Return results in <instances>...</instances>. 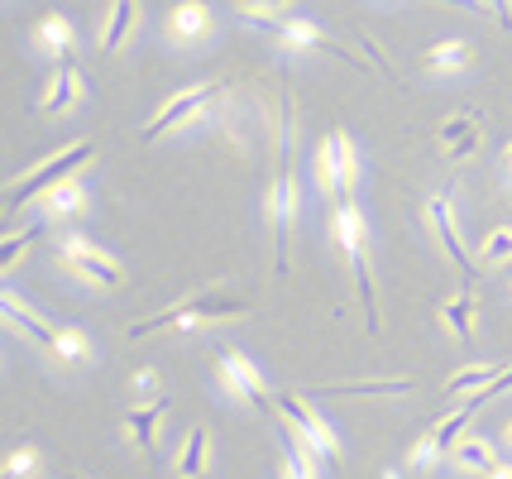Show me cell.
Returning <instances> with one entry per match:
<instances>
[{
	"mask_svg": "<svg viewBox=\"0 0 512 479\" xmlns=\"http://www.w3.org/2000/svg\"><path fill=\"white\" fill-rule=\"evenodd\" d=\"M53 355L63 360V365H91V341L82 331H72V326H58V345H53Z\"/></svg>",
	"mask_w": 512,
	"mask_h": 479,
	"instance_id": "cell-28",
	"label": "cell"
},
{
	"mask_svg": "<svg viewBox=\"0 0 512 479\" xmlns=\"http://www.w3.org/2000/svg\"><path fill=\"white\" fill-rule=\"evenodd\" d=\"M283 446H288V460H283L288 479H321V465H326V460H321V451H316L292 422H283Z\"/></svg>",
	"mask_w": 512,
	"mask_h": 479,
	"instance_id": "cell-17",
	"label": "cell"
},
{
	"mask_svg": "<svg viewBox=\"0 0 512 479\" xmlns=\"http://www.w3.org/2000/svg\"><path fill=\"white\" fill-rule=\"evenodd\" d=\"M249 302L245 293H230V288H211V293H197V297H182L173 307L154 312L149 321H134L130 336L144 341V336H158V331H197V326H211V321H235V317H249Z\"/></svg>",
	"mask_w": 512,
	"mask_h": 479,
	"instance_id": "cell-3",
	"label": "cell"
},
{
	"mask_svg": "<svg viewBox=\"0 0 512 479\" xmlns=\"http://www.w3.org/2000/svg\"><path fill=\"white\" fill-rule=\"evenodd\" d=\"M331 240L335 250L350 259V274H355V293L364 302V331L379 336V288H374V259H369V221H364V206L359 202H335L331 211Z\"/></svg>",
	"mask_w": 512,
	"mask_h": 479,
	"instance_id": "cell-2",
	"label": "cell"
},
{
	"mask_svg": "<svg viewBox=\"0 0 512 479\" xmlns=\"http://www.w3.org/2000/svg\"><path fill=\"white\" fill-rule=\"evenodd\" d=\"M302 216V187H297V159H292V130L288 120L278 125V163H273V183L264 187V221L273 230V274H288L292 230Z\"/></svg>",
	"mask_w": 512,
	"mask_h": 479,
	"instance_id": "cell-1",
	"label": "cell"
},
{
	"mask_svg": "<svg viewBox=\"0 0 512 479\" xmlns=\"http://www.w3.org/2000/svg\"><path fill=\"white\" fill-rule=\"evenodd\" d=\"M436 144H441V154L455 163H465L479 154V144H484V130H479V120L474 115H446L441 120V130H436Z\"/></svg>",
	"mask_w": 512,
	"mask_h": 479,
	"instance_id": "cell-12",
	"label": "cell"
},
{
	"mask_svg": "<svg viewBox=\"0 0 512 479\" xmlns=\"http://www.w3.org/2000/svg\"><path fill=\"white\" fill-rule=\"evenodd\" d=\"M77 101H82V68L67 58V63H58L53 77H48L44 96H39V111L44 115H67Z\"/></svg>",
	"mask_w": 512,
	"mask_h": 479,
	"instance_id": "cell-14",
	"label": "cell"
},
{
	"mask_svg": "<svg viewBox=\"0 0 512 479\" xmlns=\"http://www.w3.org/2000/svg\"><path fill=\"white\" fill-rule=\"evenodd\" d=\"M503 274H508V288H512V269H503Z\"/></svg>",
	"mask_w": 512,
	"mask_h": 479,
	"instance_id": "cell-38",
	"label": "cell"
},
{
	"mask_svg": "<svg viewBox=\"0 0 512 479\" xmlns=\"http://www.w3.org/2000/svg\"><path fill=\"white\" fill-rule=\"evenodd\" d=\"M58 259H63V264L82 278V283H91V288H120V283H125L120 259H115V254H106L101 245H91L87 235H72V230H67L63 240H58Z\"/></svg>",
	"mask_w": 512,
	"mask_h": 479,
	"instance_id": "cell-6",
	"label": "cell"
},
{
	"mask_svg": "<svg viewBox=\"0 0 512 479\" xmlns=\"http://www.w3.org/2000/svg\"><path fill=\"white\" fill-rule=\"evenodd\" d=\"M493 379H498L493 365H469V369H460V374H450L446 393H484V388H493Z\"/></svg>",
	"mask_w": 512,
	"mask_h": 479,
	"instance_id": "cell-29",
	"label": "cell"
},
{
	"mask_svg": "<svg viewBox=\"0 0 512 479\" xmlns=\"http://www.w3.org/2000/svg\"><path fill=\"white\" fill-rule=\"evenodd\" d=\"M479 269H512V226H493L479 240Z\"/></svg>",
	"mask_w": 512,
	"mask_h": 479,
	"instance_id": "cell-26",
	"label": "cell"
},
{
	"mask_svg": "<svg viewBox=\"0 0 512 479\" xmlns=\"http://www.w3.org/2000/svg\"><path fill=\"white\" fill-rule=\"evenodd\" d=\"M39 202H44V221H77V216H87V211H91L87 187L77 183V178H67V183L48 187Z\"/></svg>",
	"mask_w": 512,
	"mask_h": 479,
	"instance_id": "cell-15",
	"label": "cell"
},
{
	"mask_svg": "<svg viewBox=\"0 0 512 479\" xmlns=\"http://www.w3.org/2000/svg\"><path fill=\"white\" fill-rule=\"evenodd\" d=\"M39 235H44V221H34V226H20V230H10V235L0 240V274H5V278L15 274V264H20V254L29 250V245H34Z\"/></svg>",
	"mask_w": 512,
	"mask_h": 479,
	"instance_id": "cell-27",
	"label": "cell"
},
{
	"mask_svg": "<svg viewBox=\"0 0 512 479\" xmlns=\"http://www.w3.org/2000/svg\"><path fill=\"white\" fill-rule=\"evenodd\" d=\"M96 159V144L91 139H77V144H63V149H53L44 163H34L29 173H20V178H10L5 183V211H20L24 202H39L48 187L67 183L82 163Z\"/></svg>",
	"mask_w": 512,
	"mask_h": 479,
	"instance_id": "cell-4",
	"label": "cell"
},
{
	"mask_svg": "<svg viewBox=\"0 0 512 479\" xmlns=\"http://www.w3.org/2000/svg\"><path fill=\"white\" fill-rule=\"evenodd\" d=\"M503 441H508V446H512V422H508V427H503Z\"/></svg>",
	"mask_w": 512,
	"mask_h": 479,
	"instance_id": "cell-37",
	"label": "cell"
},
{
	"mask_svg": "<svg viewBox=\"0 0 512 479\" xmlns=\"http://www.w3.org/2000/svg\"><path fill=\"white\" fill-rule=\"evenodd\" d=\"M283 5H292V0H240V10H245L249 20H259V15L268 20V10H283Z\"/></svg>",
	"mask_w": 512,
	"mask_h": 479,
	"instance_id": "cell-33",
	"label": "cell"
},
{
	"mask_svg": "<svg viewBox=\"0 0 512 479\" xmlns=\"http://www.w3.org/2000/svg\"><path fill=\"white\" fill-rule=\"evenodd\" d=\"M450 460H455L460 470H469V475H484V479L503 465V460H498V451H493V441H484V436H465V441L455 446V456H450Z\"/></svg>",
	"mask_w": 512,
	"mask_h": 479,
	"instance_id": "cell-21",
	"label": "cell"
},
{
	"mask_svg": "<svg viewBox=\"0 0 512 479\" xmlns=\"http://www.w3.org/2000/svg\"><path fill=\"white\" fill-rule=\"evenodd\" d=\"M469 63H474V48L465 44V39H441V44L431 48V53H426V68L431 72H465Z\"/></svg>",
	"mask_w": 512,
	"mask_h": 479,
	"instance_id": "cell-25",
	"label": "cell"
},
{
	"mask_svg": "<svg viewBox=\"0 0 512 479\" xmlns=\"http://www.w3.org/2000/svg\"><path fill=\"white\" fill-rule=\"evenodd\" d=\"M216 369H221V384H225V393H235L240 403H249V408H278V398L268 393V384H264V369L249 360L245 350H221V360H216Z\"/></svg>",
	"mask_w": 512,
	"mask_h": 479,
	"instance_id": "cell-9",
	"label": "cell"
},
{
	"mask_svg": "<svg viewBox=\"0 0 512 479\" xmlns=\"http://www.w3.org/2000/svg\"><path fill=\"white\" fill-rule=\"evenodd\" d=\"M134 24H139V5H134V0H111L106 24H101V48H106V53L125 48L134 34Z\"/></svg>",
	"mask_w": 512,
	"mask_h": 479,
	"instance_id": "cell-19",
	"label": "cell"
},
{
	"mask_svg": "<svg viewBox=\"0 0 512 479\" xmlns=\"http://www.w3.org/2000/svg\"><path fill=\"white\" fill-rule=\"evenodd\" d=\"M278 412H283V422H292L297 432L312 441L326 465H331V460H340V436H335V427L312 408V403H307V398H302V393H278Z\"/></svg>",
	"mask_w": 512,
	"mask_h": 479,
	"instance_id": "cell-10",
	"label": "cell"
},
{
	"mask_svg": "<svg viewBox=\"0 0 512 479\" xmlns=\"http://www.w3.org/2000/svg\"><path fill=\"white\" fill-rule=\"evenodd\" d=\"M34 48L39 53H48V58H58V63H67L72 58V48H77V29H72V20L67 15H44V20L34 24Z\"/></svg>",
	"mask_w": 512,
	"mask_h": 479,
	"instance_id": "cell-16",
	"label": "cell"
},
{
	"mask_svg": "<svg viewBox=\"0 0 512 479\" xmlns=\"http://www.w3.org/2000/svg\"><path fill=\"white\" fill-rule=\"evenodd\" d=\"M441 326H446L455 341H469V336L479 331V302H474V293L446 297V302H441Z\"/></svg>",
	"mask_w": 512,
	"mask_h": 479,
	"instance_id": "cell-20",
	"label": "cell"
},
{
	"mask_svg": "<svg viewBox=\"0 0 512 479\" xmlns=\"http://www.w3.org/2000/svg\"><path fill=\"white\" fill-rule=\"evenodd\" d=\"M163 412H168V398H149L144 408H134L125 417L134 446H158V427H163Z\"/></svg>",
	"mask_w": 512,
	"mask_h": 479,
	"instance_id": "cell-22",
	"label": "cell"
},
{
	"mask_svg": "<svg viewBox=\"0 0 512 479\" xmlns=\"http://www.w3.org/2000/svg\"><path fill=\"white\" fill-rule=\"evenodd\" d=\"M221 96V87L216 82H197V87H182L178 96H168L163 106H158V115L144 125V139H163L173 135V130H182V125H197L201 115H206V106Z\"/></svg>",
	"mask_w": 512,
	"mask_h": 479,
	"instance_id": "cell-8",
	"label": "cell"
},
{
	"mask_svg": "<svg viewBox=\"0 0 512 479\" xmlns=\"http://www.w3.org/2000/svg\"><path fill=\"white\" fill-rule=\"evenodd\" d=\"M206 465H211V432H206V427H192L187 441H182V451H178V475L182 479H201L206 475Z\"/></svg>",
	"mask_w": 512,
	"mask_h": 479,
	"instance_id": "cell-23",
	"label": "cell"
},
{
	"mask_svg": "<svg viewBox=\"0 0 512 479\" xmlns=\"http://www.w3.org/2000/svg\"><path fill=\"white\" fill-rule=\"evenodd\" d=\"M484 5H498V10H503V0H484ZM503 24H512V15H508V10H503Z\"/></svg>",
	"mask_w": 512,
	"mask_h": 479,
	"instance_id": "cell-35",
	"label": "cell"
},
{
	"mask_svg": "<svg viewBox=\"0 0 512 479\" xmlns=\"http://www.w3.org/2000/svg\"><path fill=\"white\" fill-rule=\"evenodd\" d=\"M134 393H139V398H163V393H158V369H139V374H134Z\"/></svg>",
	"mask_w": 512,
	"mask_h": 479,
	"instance_id": "cell-32",
	"label": "cell"
},
{
	"mask_svg": "<svg viewBox=\"0 0 512 479\" xmlns=\"http://www.w3.org/2000/svg\"><path fill=\"white\" fill-rule=\"evenodd\" d=\"M0 307H5V321H10L15 331H24L29 341H34V345H44L48 355H53V345H58V326H53V321H44V312L24 307L15 288H5V297H0Z\"/></svg>",
	"mask_w": 512,
	"mask_h": 479,
	"instance_id": "cell-13",
	"label": "cell"
},
{
	"mask_svg": "<svg viewBox=\"0 0 512 479\" xmlns=\"http://www.w3.org/2000/svg\"><path fill=\"white\" fill-rule=\"evenodd\" d=\"M503 163H508V173H512V144H508V149H503Z\"/></svg>",
	"mask_w": 512,
	"mask_h": 479,
	"instance_id": "cell-36",
	"label": "cell"
},
{
	"mask_svg": "<svg viewBox=\"0 0 512 479\" xmlns=\"http://www.w3.org/2000/svg\"><path fill=\"white\" fill-rule=\"evenodd\" d=\"M489 479H512V465H498V470H493Z\"/></svg>",
	"mask_w": 512,
	"mask_h": 479,
	"instance_id": "cell-34",
	"label": "cell"
},
{
	"mask_svg": "<svg viewBox=\"0 0 512 479\" xmlns=\"http://www.w3.org/2000/svg\"><path fill=\"white\" fill-rule=\"evenodd\" d=\"M278 44H283V53H345V48L331 44L312 20H283L278 24ZM345 58H350V53H345Z\"/></svg>",
	"mask_w": 512,
	"mask_h": 479,
	"instance_id": "cell-18",
	"label": "cell"
},
{
	"mask_svg": "<svg viewBox=\"0 0 512 479\" xmlns=\"http://www.w3.org/2000/svg\"><path fill=\"white\" fill-rule=\"evenodd\" d=\"M316 187L326 202H359L355 187H359V149L355 139L345 130H331V135L316 144V159H312Z\"/></svg>",
	"mask_w": 512,
	"mask_h": 479,
	"instance_id": "cell-5",
	"label": "cell"
},
{
	"mask_svg": "<svg viewBox=\"0 0 512 479\" xmlns=\"http://www.w3.org/2000/svg\"><path fill=\"white\" fill-rule=\"evenodd\" d=\"M474 412H479V403L469 398V403H460V408L450 412V417H441V422L431 427V441H436V451H441V456H455V446L465 441L460 432L469 427V417H474Z\"/></svg>",
	"mask_w": 512,
	"mask_h": 479,
	"instance_id": "cell-24",
	"label": "cell"
},
{
	"mask_svg": "<svg viewBox=\"0 0 512 479\" xmlns=\"http://www.w3.org/2000/svg\"><path fill=\"white\" fill-rule=\"evenodd\" d=\"M216 34V15H211V5L206 0H178L173 10H168V39L182 48H197L206 44Z\"/></svg>",
	"mask_w": 512,
	"mask_h": 479,
	"instance_id": "cell-11",
	"label": "cell"
},
{
	"mask_svg": "<svg viewBox=\"0 0 512 479\" xmlns=\"http://www.w3.org/2000/svg\"><path fill=\"white\" fill-rule=\"evenodd\" d=\"M412 470H431V465H436V460H446L441 456V451H436V441H431V432L422 436V441H417V446H412Z\"/></svg>",
	"mask_w": 512,
	"mask_h": 479,
	"instance_id": "cell-31",
	"label": "cell"
},
{
	"mask_svg": "<svg viewBox=\"0 0 512 479\" xmlns=\"http://www.w3.org/2000/svg\"><path fill=\"white\" fill-rule=\"evenodd\" d=\"M39 475H44V456L34 446H20V451L5 456V479H39Z\"/></svg>",
	"mask_w": 512,
	"mask_h": 479,
	"instance_id": "cell-30",
	"label": "cell"
},
{
	"mask_svg": "<svg viewBox=\"0 0 512 479\" xmlns=\"http://www.w3.org/2000/svg\"><path fill=\"white\" fill-rule=\"evenodd\" d=\"M426 226L431 235L441 240V254H446L450 264L460 269V283H465V293H474V278H479V259L465 250V240H460V226H455V211H450V197L446 192H431L426 197Z\"/></svg>",
	"mask_w": 512,
	"mask_h": 479,
	"instance_id": "cell-7",
	"label": "cell"
}]
</instances>
